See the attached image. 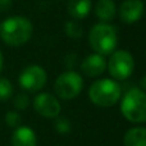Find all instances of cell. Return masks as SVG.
<instances>
[{
    "label": "cell",
    "mask_w": 146,
    "mask_h": 146,
    "mask_svg": "<svg viewBox=\"0 0 146 146\" xmlns=\"http://www.w3.org/2000/svg\"><path fill=\"white\" fill-rule=\"evenodd\" d=\"M54 128L58 133L66 135L72 131V124L69 119L66 117H56V118H54Z\"/></svg>",
    "instance_id": "17"
},
{
    "label": "cell",
    "mask_w": 146,
    "mask_h": 146,
    "mask_svg": "<svg viewBox=\"0 0 146 146\" xmlns=\"http://www.w3.org/2000/svg\"><path fill=\"white\" fill-rule=\"evenodd\" d=\"M83 90V78L76 71H66L58 76L54 82L55 96L62 100H73Z\"/></svg>",
    "instance_id": "5"
},
{
    "label": "cell",
    "mask_w": 146,
    "mask_h": 146,
    "mask_svg": "<svg viewBox=\"0 0 146 146\" xmlns=\"http://www.w3.org/2000/svg\"><path fill=\"white\" fill-rule=\"evenodd\" d=\"M88 44L94 53L103 56L110 55L118 46V31L110 23H96L88 32Z\"/></svg>",
    "instance_id": "2"
},
{
    "label": "cell",
    "mask_w": 146,
    "mask_h": 146,
    "mask_svg": "<svg viewBox=\"0 0 146 146\" xmlns=\"http://www.w3.org/2000/svg\"><path fill=\"white\" fill-rule=\"evenodd\" d=\"M13 105H14L18 110H25V109H27L28 105H30V99H28V96L26 95V94L21 92L14 96V99H13Z\"/></svg>",
    "instance_id": "18"
},
{
    "label": "cell",
    "mask_w": 146,
    "mask_h": 146,
    "mask_svg": "<svg viewBox=\"0 0 146 146\" xmlns=\"http://www.w3.org/2000/svg\"><path fill=\"white\" fill-rule=\"evenodd\" d=\"M5 123H7L9 127H12V128L15 129L17 127L21 126L22 118H21V115L17 113V111H8V113L5 114Z\"/></svg>",
    "instance_id": "19"
},
{
    "label": "cell",
    "mask_w": 146,
    "mask_h": 146,
    "mask_svg": "<svg viewBox=\"0 0 146 146\" xmlns=\"http://www.w3.org/2000/svg\"><path fill=\"white\" fill-rule=\"evenodd\" d=\"M64 32L68 37L73 38V40H78L83 36V27L81 26L80 21L69 19L64 23Z\"/></svg>",
    "instance_id": "15"
},
{
    "label": "cell",
    "mask_w": 146,
    "mask_h": 146,
    "mask_svg": "<svg viewBox=\"0 0 146 146\" xmlns=\"http://www.w3.org/2000/svg\"><path fill=\"white\" fill-rule=\"evenodd\" d=\"M48 81V73L41 66L32 64L28 66L21 72L18 77V83L25 91L37 92L42 90Z\"/></svg>",
    "instance_id": "7"
},
{
    "label": "cell",
    "mask_w": 146,
    "mask_h": 146,
    "mask_svg": "<svg viewBox=\"0 0 146 146\" xmlns=\"http://www.w3.org/2000/svg\"><path fill=\"white\" fill-rule=\"evenodd\" d=\"M124 146H146V127H133L128 129L123 139Z\"/></svg>",
    "instance_id": "14"
},
{
    "label": "cell",
    "mask_w": 146,
    "mask_h": 146,
    "mask_svg": "<svg viewBox=\"0 0 146 146\" xmlns=\"http://www.w3.org/2000/svg\"><path fill=\"white\" fill-rule=\"evenodd\" d=\"M121 111L124 118L131 123H145L146 92L137 87L128 90L122 99Z\"/></svg>",
    "instance_id": "4"
},
{
    "label": "cell",
    "mask_w": 146,
    "mask_h": 146,
    "mask_svg": "<svg viewBox=\"0 0 146 146\" xmlns=\"http://www.w3.org/2000/svg\"><path fill=\"white\" fill-rule=\"evenodd\" d=\"M33 25L23 15H12L0 23V37L8 46H22L31 40Z\"/></svg>",
    "instance_id": "1"
},
{
    "label": "cell",
    "mask_w": 146,
    "mask_h": 146,
    "mask_svg": "<svg viewBox=\"0 0 146 146\" xmlns=\"http://www.w3.org/2000/svg\"><path fill=\"white\" fill-rule=\"evenodd\" d=\"M33 109L37 114L44 118L54 119L59 117L62 111V105L58 98L49 92H40L33 99Z\"/></svg>",
    "instance_id": "8"
},
{
    "label": "cell",
    "mask_w": 146,
    "mask_h": 146,
    "mask_svg": "<svg viewBox=\"0 0 146 146\" xmlns=\"http://www.w3.org/2000/svg\"><path fill=\"white\" fill-rule=\"evenodd\" d=\"M13 5V0H0V12H8Z\"/></svg>",
    "instance_id": "20"
},
{
    "label": "cell",
    "mask_w": 146,
    "mask_h": 146,
    "mask_svg": "<svg viewBox=\"0 0 146 146\" xmlns=\"http://www.w3.org/2000/svg\"><path fill=\"white\" fill-rule=\"evenodd\" d=\"M122 96V88L113 78L98 80L88 88V98L91 103L100 108H110L115 105Z\"/></svg>",
    "instance_id": "3"
},
{
    "label": "cell",
    "mask_w": 146,
    "mask_h": 146,
    "mask_svg": "<svg viewBox=\"0 0 146 146\" xmlns=\"http://www.w3.org/2000/svg\"><path fill=\"white\" fill-rule=\"evenodd\" d=\"M109 74L115 81H124L132 76L135 71V59L127 50H114L106 62Z\"/></svg>",
    "instance_id": "6"
},
{
    "label": "cell",
    "mask_w": 146,
    "mask_h": 146,
    "mask_svg": "<svg viewBox=\"0 0 146 146\" xmlns=\"http://www.w3.org/2000/svg\"><path fill=\"white\" fill-rule=\"evenodd\" d=\"M140 85H141V90L146 92V73L144 74V77L141 78V81H140Z\"/></svg>",
    "instance_id": "21"
},
{
    "label": "cell",
    "mask_w": 146,
    "mask_h": 146,
    "mask_svg": "<svg viewBox=\"0 0 146 146\" xmlns=\"http://www.w3.org/2000/svg\"><path fill=\"white\" fill-rule=\"evenodd\" d=\"M95 15L103 23H110L115 18L118 9L114 0H98L94 8Z\"/></svg>",
    "instance_id": "11"
},
{
    "label": "cell",
    "mask_w": 146,
    "mask_h": 146,
    "mask_svg": "<svg viewBox=\"0 0 146 146\" xmlns=\"http://www.w3.org/2000/svg\"><path fill=\"white\" fill-rule=\"evenodd\" d=\"M145 12V5L142 0H123L119 5L118 14L123 23L133 25L142 18Z\"/></svg>",
    "instance_id": "9"
},
{
    "label": "cell",
    "mask_w": 146,
    "mask_h": 146,
    "mask_svg": "<svg viewBox=\"0 0 146 146\" xmlns=\"http://www.w3.org/2000/svg\"><path fill=\"white\" fill-rule=\"evenodd\" d=\"M81 71L90 78H96L106 71V59L100 54H90L81 63Z\"/></svg>",
    "instance_id": "10"
},
{
    "label": "cell",
    "mask_w": 146,
    "mask_h": 146,
    "mask_svg": "<svg viewBox=\"0 0 146 146\" xmlns=\"http://www.w3.org/2000/svg\"><path fill=\"white\" fill-rule=\"evenodd\" d=\"M3 67H4V56H3V53L0 50V72L3 71Z\"/></svg>",
    "instance_id": "22"
},
{
    "label": "cell",
    "mask_w": 146,
    "mask_h": 146,
    "mask_svg": "<svg viewBox=\"0 0 146 146\" xmlns=\"http://www.w3.org/2000/svg\"><path fill=\"white\" fill-rule=\"evenodd\" d=\"M13 96V85L8 78L0 77V101H7Z\"/></svg>",
    "instance_id": "16"
},
{
    "label": "cell",
    "mask_w": 146,
    "mask_h": 146,
    "mask_svg": "<svg viewBox=\"0 0 146 146\" xmlns=\"http://www.w3.org/2000/svg\"><path fill=\"white\" fill-rule=\"evenodd\" d=\"M92 10L91 0H68L67 3V12L72 19L82 21L87 17Z\"/></svg>",
    "instance_id": "13"
},
{
    "label": "cell",
    "mask_w": 146,
    "mask_h": 146,
    "mask_svg": "<svg viewBox=\"0 0 146 146\" xmlns=\"http://www.w3.org/2000/svg\"><path fill=\"white\" fill-rule=\"evenodd\" d=\"M37 137L32 128L27 126H19L13 131L12 146H36Z\"/></svg>",
    "instance_id": "12"
}]
</instances>
